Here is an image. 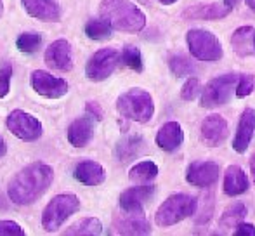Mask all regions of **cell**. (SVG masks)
I'll return each instance as SVG.
<instances>
[{"mask_svg":"<svg viewBox=\"0 0 255 236\" xmlns=\"http://www.w3.org/2000/svg\"><path fill=\"white\" fill-rule=\"evenodd\" d=\"M54 170L44 162H35L26 165L9 182L7 195L16 205H31L35 203L52 184Z\"/></svg>","mask_w":255,"mask_h":236,"instance_id":"cell-1","label":"cell"},{"mask_svg":"<svg viewBox=\"0 0 255 236\" xmlns=\"http://www.w3.org/2000/svg\"><path fill=\"white\" fill-rule=\"evenodd\" d=\"M99 14L113 30L125 33H137L146 26V14L130 0H103Z\"/></svg>","mask_w":255,"mask_h":236,"instance_id":"cell-2","label":"cell"},{"mask_svg":"<svg viewBox=\"0 0 255 236\" xmlns=\"http://www.w3.org/2000/svg\"><path fill=\"white\" fill-rule=\"evenodd\" d=\"M117 110L124 118L137 123H146L153 118L154 113V103L149 92L142 89H128L127 92L118 98Z\"/></svg>","mask_w":255,"mask_h":236,"instance_id":"cell-3","label":"cell"},{"mask_svg":"<svg viewBox=\"0 0 255 236\" xmlns=\"http://www.w3.org/2000/svg\"><path fill=\"white\" fill-rule=\"evenodd\" d=\"M196 202L193 196L186 195V193H177V195H172L158 207L156 214H154V221H156V226L160 228H168L174 226V224L181 223V221L191 217L196 212Z\"/></svg>","mask_w":255,"mask_h":236,"instance_id":"cell-4","label":"cell"},{"mask_svg":"<svg viewBox=\"0 0 255 236\" xmlns=\"http://www.w3.org/2000/svg\"><path fill=\"white\" fill-rule=\"evenodd\" d=\"M78 209H80V200L73 193H61V195L54 196L42 212V228L47 233H54Z\"/></svg>","mask_w":255,"mask_h":236,"instance_id":"cell-5","label":"cell"},{"mask_svg":"<svg viewBox=\"0 0 255 236\" xmlns=\"http://www.w3.org/2000/svg\"><path fill=\"white\" fill-rule=\"evenodd\" d=\"M186 42H188L189 52L193 54V58L198 61H210L215 63L222 58V45L219 42V38L214 33L207 30H189L186 35Z\"/></svg>","mask_w":255,"mask_h":236,"instance_id":"cell-6","label":"cell"},{"mask_svg":"<svg viewBox=\"0 0 255 236\" xmlns=\"http://www.w3.org/2000/svg\"><path fill=\"white\" fill-rule=\"evenodd\" d=\"M238 80H240V75L228 73L208 82L202 94L203 108H217V106H222L224 103H228L231 99L233 91L236 92Z\"/></svg>","mask_w":255,"mask_h":236,"instance_id":"cell-7","label":"cell"},{"mask_svg":"<svg viewBox=\"0 0 255 236\" xmlns=\"http://www.w3.org/2000/svg\"><path fill=\"white\" fill-rule=\"evenodd\" d=\"M7 128L21 141H37L42 135V123L38 118H35L30 113L23 110H12L5 120Z\"/></svg>","mask_w":255,"mask_h":236,"instance_id":"cell-8","label":"cell"},{"mask_svg":"<svg viewBox=\"0 0 255 236\" xmlns=\"http://www.w3.org/2000/svg\"><path fill=\"white\" fill-rule=\"evenodd\" d=\"M120 63V52L115 49H99L98 52L91 56L85 66V75L92 82H103L111 77Z\"/></svg>","mask_w":255,"mask_h":236,"instance_id":"cell-9","label":"cell"},{"mask_svg":"<svg viewBox=\"0 0 255 236\" xmlns=\"http://www.w3.org/2000/svg\"><path fill=\"white\" fill-rule=\"evenodd\" d=\"M30 82L33 91L47 99H59L68 94V82L64 78L52 77L44 70H35L31 73Z\"/></svg>","mask_w":255,"mask_h":236,"instance_id":"cell-10","label":"cell"},{"mask_svg":"<svg viewBox=\"0 0 255 236\" xmlns=\"http://www.w3.org/2000/svg\"><path fill=\"white\" fill-rule=\"evenodd\" d=\"M45 63L56 71H70L73 68V51L71 45L64 38L54 40L45 51Z\"/></svg>","mask_w":255,"mask_h":236,"instance_id":"cell-11","label":"cell"},{"mask_svg":"<svg viewBox=\"0 0 255 236\" xmlns=\"http://www.w3.org/2000/svg\"><path fill=\"white\" fill-rule=\"evenodd\" d=\"M154 195V186L141 184L128 188L120 196V209L125 212H144V203Z\"/></svg>","mask_w":255,"mask_h":236,"instance_id":"cell-12","label":"cell"},{"mask_svg":"<svg viewBox=\"0 0 255 236\" xmlns=\"http://www.w3.org/2000/svg\"><path fill=\"white\" fill-rule=\"evenodd\" d=\"M117 217L115 228L120 235H149L151 226L146 221L144 212H125Z\"/></svg>","mask_w":255,"mask_h":236,"instance_id":"cell-13","label":"cell"},{"mask_svg":"<svg viewBox=\"0 0 255 236\" xmlns=\"http://www.w3.org/2000/svg\"><path fill=\"white\" fill-rule=\"evenodd\" d=\"M219 177V165L215 162H195L188 167L186 179L196 188H208Z\"/></svg>","mask_w":255,"mask_h":236,"instance_id":"cell-14","label":"cell"},{"mask_svg":"<svg viewBox=\"0 0 255 236\" xmlns=\"http://www.w3.org/2000/svg\"><path fill=\"white\" fill-rule=\"evenodd\" d=\"M255 132V110L245 108L240 117L238 127H236V135L233 141V149L236 153H245L250 146V141Z\"/></svg>","mask_w":255,"mask_h":236,"instance_id":"cell-15","label":"cell"},{"mask_svg":"<svg viewBox=\"0 0 255 236\" xmlns=\"http://www.w3.org/2000/svg\"><path fill=\"white\" fill-rule=\"evenodd\" d=\"M23 7L31 17L44 23H57L61 21V7L56 0H21Z\"/></svg>","mask_w":255,"mask_h":236,"instance_id":"cell-16","label":"cell"},{"mask_svg":"<svg viewBox=\"0 0 255 236\" xmlns=\"http://www.w3.org/2000/svg\"><path fill=\"white\" fill-rule=\"evenodd\" d=\"M228 137V121L221 115H210L202 123V139L207 146L217 148Z\"/></svg>","mask_w":255,"mask_h":236,"instance_id":"cell-17","label":"cell"},{"mask_svg":"<svg viewBox=\"0 0 255 236\" xmlns=\"http://www.w3.org/2000/svg\"><path fill=\"white\" fill-rule=\"evenodd\" d=\"M182 141H184V132H182L181 125L177 121H167L160 127L156 132V144L163 151L172 153L175 149L181 148Z\"/></svg>","mask_w":255,"mask_h":236,"instance_id":"cell-18","label":"cell"},{"mask_svg":"<svg viewBox=\"0 0 255 236\" xmlns=\"http://www.w3.org/2000/svg\"><path fill=\"white\" fill-rule=\"evenodd\" d=\"M92 135H94V121L91 120V117L77 118L68 127V141L75 148H85L91 142Z\"/></svg>","mask_w":255,"mask_h":236,"instance_id":"cell-19","label":"cell"},{"mask_svg":"<svg viewBox=\"0 0 255 236\" xmlns=\"http://www.w3.org/2000/svg\"><path fill=\"white\" fill-rule=\"evenodd\" d=\"M75 179L85 186H99L106 179V170L101 163L84 160L75 167Z\"/></svg>","mask_w":255,"mask_h":236,"instance_id":"cell-20","label":"cell"},{"mask_svg":"<svg viewBox=\"0 0 255 236\" xmlns=\"http://www.w3.org/2000/svg\"><path fill=\"white\" fill-rule=\"evenodd\" d=\"M231 47L240 58H250L255 56V28L242 26L235 30L231 37Z\"/></svg>","mask_w":255,"mask_h":236,"instance_id":"cell-21","label":"cell"},{"mask_svg":"<svg viewBox=\"0 0 255 236\" xmlns=\"http://www.w3.org/2000/svg\"><path fill=\"white\" fill-rule=\"evenodd\" d=\"M229 7L226 3H196L184 10V17L188 19H210L217 21L229 14Z\"/></svg>","mask_w":255,"mask_h":236,"instance_id":"cell-22","label":"cell"},{"mask_svg":"<svg viewBox=\"0 0 255 236\" xmlns=\"http://www.w3.org/2000/svg\"><path fill=\"white\" fill-rule=\"evenodd\" d=\"M249 189V177L238 165H229L224 176V193L228 196H240Z\"/></svg>","mask_w":255,"mask_h":236,"instance_id":"cell-23","label":"cell"},{"mask_svg":"<svg viewBox=\"0 0 255 236\" xmlns=\"http://www.w3.org/2000/svg\"><path fill=\"white\" fill-rule=\"evenodd\" d=\"M142 146H144V139L141 135H130L125 137L124 141L118 142L117 146V156L120 162H128V160L135 158L141 153Z\"/></svg>","mask_w":255,"mask_h":236,"instance_id":"cell-24","label":"cell"},{"mask_svg":"<svg viewBox=\"0 0 255 236\" xmlns=\"http://www.w3.org/2000/svg\"><path fill=\"white\" fill-rule=\"evenodd\" d=\"M103 233V224L98 217H87V219H82L78 223L71 224L64 235L68 236H94Z\"/></svg>","mask_w":255,"mask_h":236,"instance_id":"cell-25","label":"cell"},{"mask_svg":"<svg viewBox=\"0 0 255 236\" xmlns=\"http://www.w3.org/2000/svg\"><path fill=\"white\" fill-rule=\"evenodd\" d=\"M156 176H158L156 163L149 162V160L135 163L130 169V172H128V179H130L132 182H137V184H146V182L153 181Z\"/></svg>","mask_w":255,"mask_h":236,"instance_id":"cell-26","label":"cell"},{"mask_svg":"<svg viewBox=\"0 0 255 236\" xmlns=\"http://www.w3.org/2000/svg\"><path fill=\"white\" fill-rule=\"evenodd\" d=\"M113 33V26L104 17L101 19H91L85 24V35L91 40H108Z\"/></svg>","mask_w":255,"mask_h":236,"instance_id":"cell-27","label":"cell"},{"mask_svg":"<svg viewBox=\"0 0 255 236\" xmlns=\"http://www.w3.org/2000/svg\"><path fill=\"white\" fill-rule=\"evenodd\" d=\"M247 217V207L243 203H235L221 217V228H236Z\"/></svg>","mask_w":255,"mask_h":236,"instance_id":"cell-28","label":"cell"},{"mask_svg":"<svg viewBox=\"0 0 255 236\" xmlns=\"http://www.w3.org/2000/svg\"><path fill=\"white\" fill-rule=\"evenodd\" d=\"M168 68L175 77H186V75L195 73V64L189 58L182 54H172L168 58Z\"/></svg>","mask_w":255,"mask_h":236,"instance_id":"cell-29","label":"cell"},{"mask_svg":"<svg viewBox=\"0 0 255 236\" xmlns=\"http://www.w3.org/2000/svg\"><path fill=\"white\" fill-rule=\"evenodd\" d=\"M42 45V35L40 33H23L17 37L16 47L24 54H33Z\"/></svg>","mask_w":255,"mask_h":236,"instance_id":"cell-30","label":"cell"},{"mask_svg":"<svg viewBox=\"0 0 255 236\" xmlns=\"http://www.w3.org/2000/svg\"><path fill=\"white\" fill-rule=\"evenodd\" d=\"M122 61L125 63V66H128L134 71H142L144 68V63H142V54L137 47L134 45H127L122 52Z\"/></svg>","mask_w":255,"mask_h":236,"instance_id":"cell-31","label":"cell"},{"mask_svg":"<svg viewBox=\"0 0 255 236\" xmlns=\"http://www.w3.org/2000/svg\"><path fill=\"white\" fill-rule=\"evenodd\" d=\"M255 91V77L254 75H242L238 80V85H236V96L238 98H247Z\"/></svg>","mask_w":255,"mask_h":236,"instance_id":"cell-32","label":"cell"},{"mask_svg":"<svg viewBox=\"0 0 255 236\" xmlns=\"http://www.w3.org/2000/svg\"><path fill=\"white\" fill-rule=\"evenodd\" d=\"M200 89H202V84H200L198 78H189V80H186V84L182 85L181 98L184 99V101H193V99L198 96Z\"/></svg>","mask_w":255,"mask_h":236,"instance_id":"cell-33","label":"cell"},{"mask_svg":"<svg viewBox=\"0 0 255 236\" xmlns=\"http://www.w3.org/2000/svg\"><path fill=\"white\" fill-rule=\"evenodd\" d=\"M10 77H12V66H10V64L0 66V99L5 98V96L9 94Z\"/></svg>","mask_w":255,"mask_h":236,"instance_id":"cell-34","label":"cell"},{"mask_svg":"<svg viewBox=\"0 0 255 236\" xmlns=\"http://www.w3.org/2000/svg\"><path fill=\"white\" fill-rule=\"evenodd\" d=\"M24 230L14 221H0V236H24Z\"/></svg>","mask_w":255,"mask_h":236,"instance_id":"cell-35","label":"cell"},{"mask_svg":"<svg viewBox=\"0 0 255 236\" xmlns=\"http://www.w3.org/2000/svg\"><path fill=\"white\" fill-rule=\"evenodd\" d=\"M236 236H255V226L254 224H243L240 223L235 230Z\"/></svg>","mask_w":255,"mask_h":236,"instance_id":"cell-36","label":"cell"},{"mask_svg":"<svg viewBox=\"0 0 255 236\" xmlns=\"http://www.w3.org/2000/svg\"><path fill=\"white\" fill-rule=\"evenodd\" d=\"M85 110H87L89 115L94 117L96 120H101V118H103V110L99 108L98 103H94V101H87V106H85Z\"/></svg>","mask_w":255,"mask_h":236,"instance_id":"cell-37","label":"cell"},{"mask_svg":"<svg viewBox=\"0 0 255 236\" xmlns=\"http://www.w3.org/2000/svg\"><path fill=\"white\" fill-rule=\"evenodd\" d=\"M5 153H7V144H5V141L0 137V158H2V156H5Z\"/></svg>","mask_w":255,"mask_h":236,"instance_id":"cell-38","label":"cell"},{"mask_svg":"<svg viewBox=\"0 0 255 236\" xmlns=\"http://www.w3.org/2000/svg\"><path fill=\"white\" fill-rule=\"evenodd\" d=\"M250 170H252V179H254V184H255V153L250 156Z\"/></svg>","mask_w":255,"mask_h":236,"instance_id":"cell-39","label":"cell"},{"mask_svg":"<svg viewBox=\"0 0 255 236\" xmlns=\"http://www.w3.org/2000/svg\"><path fill=\"white\" fill-rule=\"evenodd\" d=\"M238 2H240V0H224V3L229 7V9H235V7L238 5Z\"/></svg>","mask_w":255,"mask_h":236,"instance_id":"cell-40","label":"cell"},{"mask_svg":"<svg viewBox=\"0 0 255 236\" xmlns=\"http://www.w3.org/2000/svg\"><path fill=\"white\" fill-rule=\"evenodd\" d=\"M160 3H163V5H170V3H174V2H177V0H158Z\"/></svg>","mask_w":255,"mask_h":236,"instance_id":"cell-41","label":"cell"},{"mask_svg":"<svg viewBox=\"0 0 255 236\" xmlns=\"http://www.w3.org/2000/svg\"><path fill=\"white\" fill-rule=\"evenodd\" d=\"M247 5H249L250 9H252L254 12H255V0H247Z\"/></svg>","mask_w":255,"mask_h":236,"instance_id":"cell-42","label":"cell"},{"mask_svg":"<svg viewBox=\"0 0 255 236\" xmlns=\"http://www.w3.org/2000/svg\"><path fill=\"white\" fill-rule=\"evenodd\" d=\"M2 10H3V7H2V0H0V16H2Z\"/></svg>","mask_w":255,"mask_h":236,"instance_id":"cell-43","label":"cell"}]
</instances>
